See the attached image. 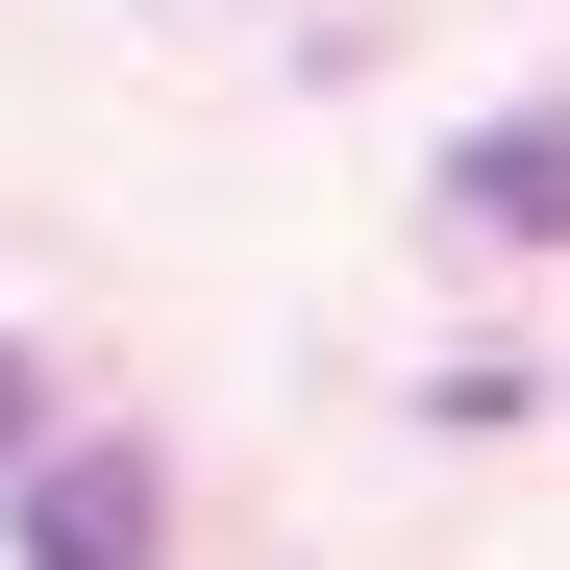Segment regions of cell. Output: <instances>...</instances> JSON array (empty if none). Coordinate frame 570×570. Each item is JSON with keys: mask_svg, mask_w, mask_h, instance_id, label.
Wrapping results in <instances>:
<instances>
[{"mask_svg": "<svg viewBox=\"0 0 570 570\" xmlns=\"http://www.w3.org/2000/svg\"><path fill=\"white\" fill-rule=\"evenodd\" d=\"M26 446H50V372H26V347H0V471H26Z\"/></svg>", "mask_w": 570, "mask_h": 570, "instance_id": "3957f363", "label": "cell"}, {"mask_svg": "<svg viewBox=\"0 0 570 570\" xmlns=\"http://www.w3.org/2000/svg\"><path fill=\"white\" fill-rule=\"evenodd\" d=\"M26 570H149V471L125 446H26Z\"/></svg>", "mask_w": 570, "mask_h": 570, "instance_id": "7a4b0ae2", "label": "cell"}, {"mask_svg": "<svg viewBox=\"0 0 570 570\" xmlns=\"http://www.w3.org/2000/svg\"><path fill=\"white\" fill-rule=\"evenodd\" d=\"M446 224L471 248H570V100H497V125H471L446 149Z\"/></svg>", "mask_w": 570, "mask_h": 570, "instance_id": "6da1fadb", "label": "cell"}]
</instances>
